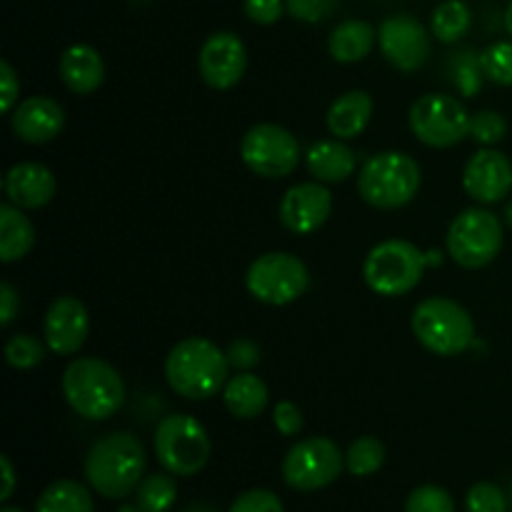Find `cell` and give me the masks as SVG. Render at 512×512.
I'll return each instance as SVG.
<instances>
[{
    "label": "cell",
    "instance_id": "obj_15",
    "mask_svg": "<svg viewBox=\"0 0 512 512\" xmlns=\"http://www.w3.org/2000/svg\"><path fill=\"white\" fill-rule=\"evenodd\" d=\"M463 190L480 205H495L512 190V163L495 148H480L463 170Z\"/></svg>",
    "mask_w": 512,
    "mask_h": 512
},
{
    "label": "cell",
    "instance_id": "obj_13",
    "mask_svg": "<svg viewBox=\"0 0 512 512\" xmlns=\"http://www.w3.org/2000/svg\"><path fill=\"white\" fill-rule=\"evenodd\" d=\"M378 43L385 60L403 73H415L430 58V35L418 18L408 13L390 15L380 23Z\"/></svg>",
    "mask_w": 512,
    "mask_h": 512
},
{
    "label": "cell",
    "instance_id": "obj_32",
    "mask_svg": "<svg viewBox=\"0 0 512 512\" xmlns=\"http://www.w3.org/2000/svg\"><path fill=\"white\" fill-rule=\"evenodd\" d=\"M485 80L510 88L512 85V40H498L480 53Z\"/></svg>",
    "mask_w": 512,
    "mask_h": 512
},
{
    "label": "cell",
    "instance_id": "obj_37",
    "mask_svg": "<svg viewBox=\"0 0 512 512\" xmlns=\"http://www.w3.org/2000/svg\"><path fill=\"white\" fill-rule=\"evenodd\" d=\"M335 5H338V0H285L288 13L303 23H320V20L330 18Z\"/></svg>",
    "mask_w": 512,
    "mask_h": 512
},
{
    "label": "cell",
    "instance_id": "obj_4",
    "mask_svg": "<svg viewBox=\"0 0 512 512\" xmlns=\"http://www.w3.org/2000/svg\"><path fill=\"white\" fill-rule=\"evenodd\" d=\"M423 170L418 160L400 150L370 155L358 175L360 198L378 210L405 208L418 195Z\"/></svg>",
    "mask_w": 512,
    "mask_h": 512
},
{
    "label": "cell",
    "instance_id": "obj_19",
    "mask_svg": "<svg viewBox=\"0 0 512 512\" xmlns=\"http://www.w3.org/2000/svg\"><path fill=\"white\" fill-rule=\"evenodd\" d=\"M8 203L23 210H38L55 198L58 180L53 170L40 163H15L3 180Z\"/></svg>",
    "mask_w": 512,
    "mask_h": 512
},
{
    "label": "cell",
    "instance_id": "obj_28",
    "mask_svg": "<svg viewBox=\"0 0 512 512\" xmlns=\"http://www.w3.org/2000/svg\"><path fill=\"white\" fill-rule=\"evenodd\" d=\"M175 500H178V485L168 470L143 478L135 490V505L143 512H168Z\"/></svg>",
    "mask_w": 512,
    "mask_h": 512
},
{
    "label": "cell",
    "instance_id": "obj_9",
    "mask_svg": "<svg viewBox=\"0 0 512 512\" xmlns=\"http://www.w3.org/2000/svg\"><path fill=\"white\" fill-rule=\"evenodd\" d=\"M245 288L265 305H290L310 288L308 265L293 253H265L250 263Z\"/></svg>",
    "mask_w": 512,
    "mask_h": 512
},
{
    "label": "cell",
    "instance_id": "obj_39",
    "mask_svg": "<svg viewBox=\"0 0 512 512\" xmlns=\"http://www.w3.org/2000/svg\"><path fill=\"white\" fill-rule=\"evenodd\" d=\"M273 425L278 428L280 435L293 438V435H298L300 430H303L305 420L298 405L290 403V400H283V403H278L273 408Z\"/></svg>",
    "mask_w": 512,
    "mask_h": 512
},
{
    "label": "cell",
    "instance_id": "obj_41",
    "mask_svg": "<svg viewBox=\"0 0 512 512\" xmlns=\"http://www.w3.org/2000/svg\"><path fill=\"white\" fill-rule=\"evenodd\" d=\"M20 103V80L8 60H0V108L3 113H13Z\"/></svg>",
    "mask_w": 512,
    "mask_h": 512
},
{
    "label": "cell",
    "instance_id": "obj_20",
    "mask_svg": "<svg viewBox=\"0 0 512 512\" xmlns=\"http://www.w3.org/2000/svg\"><path fill=\"white\" fill-rule=\"evenodd\" d=\"M58 73L65 88L73 90L75 95H90L103 85L105 63L93 45L75 43L60 55Z\"/></svg>",
    "mask_w": 512,
    "mask_h": 512
},
{
    "label": "cell",
    "instance_id": "obj_17",
    "mask_svg": "<svg viewBox=\"0 0 512 512\" xmlns=\"http://www.w3.org/2000/svg\"><path fill=\"white\" fill-rule=\"evenodd\" d=\"M90 333L88 308L75 295H60L50 303L43 320V340L50 353L75 355L85 345Z\"/></svg>",
    "mask_w": 512,
    "mask_h": 512
},
{
    "label": "cell",
    "instance_id": "obj_46",
    "mask_svg": "<svg viewBox=\"0 0 512 512\" xmlns=\"http://www.w3.org/2000/svg\"><path fill=\"white\" fill-rule=\"evenodd\" d=\"M505 28H508V33L512 35V0L508 8H505Z\"/></svg>",
    "mask_w": 512,
    "mask_h": 512
},
{
    "label": "cell",
    "instance_id": "obj_43",
    "mask_svg": "<svg viewBox=\"0 0 512 512\" xmlns=\"http://www.w3.org/2000/svg\"><path fill=\"white\" fill-rule=\"evenodd\" d=\"M0 468H3V490H0V500H3V503H8L10 495H13V490H15V470H13V463H10L8 455H3V458H0Z\"/></svg>",
    "mask_w": 512,
    "mask_h": 512
},
{
    "label": "cell",
    "instance_id": "obj_44",
    "mask_svg": "<svg viewBox=\"0 0 512 512\" xmlns=\"http://www.w3.org/2000/svg\"><path fill=\"white\" fill-rule=\"evenodd\" d=\"M503 220H505V225L512 230V200L503 208Z\"/></svg>",
    "mask_w": 512,
    "mask_h": 512
},
{
    "label": "cell",
    "instance_id": "obj_45",
    "mask_svg": "<svg viewBox=\"0 0 512 512\" xmlns=\"http://www.w3.org/2000/svg\"><path fill=\"white\" fill-rule=\"evenodd\" d=\"M183 512H215V510L210 508V505H198V503H195V505H190V508H185Z\"/></svg>",
    "mask_w": 512,
    "mask_h": 512
},
{
    "label": "cell",
    "instance_id": "obj_16",
    "mask_svg": "<svg viewBox=\"0 0 512 512\" xmlns=\"http://www.w3.org/2000/svg\"><path fill=\"white\" fill-rule=\"evenodd\" d=\"M333 213V193L325 183H298L285 190L280 200V223L295 235H310L323 228Z\"/></svg>",
    "mask_w": 512,
    "mask_h": 512
},
{
    "label": "cell",
    "instance_id": "obj_23",
    "mask_svg": "<svg viewBox=\"0 0 512 512\" xmlns=\"http://www.w3.org/2000/svg\"><path fill=\"white\" fill-rule=\"evenodd\" d=\"M268 385L253 375L250 370H243V373L228 378L223 388V403L228 408L230 415L240 420H253L268 408Z\"/></svg>",
    "mask_w": 512,
    "mask_h": 512
},
{
    "label": "cell",
    "instance_id": "obj_5",
    "mask_svg": "<svg viewBox=\"0 0 512 512\" xmlns=\"http://www.w3.org/2000/svg\"><path fill=\"white\" fill-rule=\"evenodd\" d=\"M410 325L418 343L440 358L465 353L475 343L473 315L458 300L443 298V295L415 305Z\"/></svg>",
    "mask_w": 512,
    "mask_h": 512
},
{
    "label": "cell",
    "instance_id": "obj_22",
    "mask_svg": "<svg viewBox=\"0 0 512 512\" xmlns=\"http://www.w3.org/2000/svg\"><path fill=\"white\" fill-rule=\"evenodd\" d=\"M370 118H373V98L365 90H350L330 105L325 123L330 135L338 140H353L368 128Z\"/></svg>",
    "mask_w": 512,
    "mask_h": 512
},
{
    "label": "cell",
    "instance_id": "obj_42",
    "mask_svg": "<svg viewBox=\"0 0 512 512\" xmlns=\"http://www.w3.org/2000/svg\"><path fill=\"white\" fill-rule=\"evenodd\" d=\"M20 313V298L15 293V288L10 283L0 285V325L3 328H10L15 318Z\"/></svg>",
    "mask_w": 512,
    "mask_h": 512
},
{
    "label": "cell",
    "instance_id": "obj_30",
    "mask_svg": "<svg viewBox=\"0 0 512 512\" xmlns=\"http://www.w3.org/2000/svg\"><path fill=\"white\" fill-rule=\"evenodd\" d=\"M385 463V445L373 435L358 438L345 453V468L355 478H368L375 475Z\"/></svg>",
    "mask_w": 512,
    "mask_h": 512
},
{
    "label": "cell",
    "instance_id": "obj_38",
    "mask_svg": "<svg viewBox=\"0 0 512 512\" xmlns=\"http://www.w3.org/2000/svg\"><path fill=\"white\" fill-rule=\"evenodd\" d=\"M225 355H228L230 368H235L238 373H243V370H253L255 365L260 363V348L248 338L233 340L230 348L225 350Z\"/></svg>",
    "mask_w": 512,
    "mask_h": 512
},
{
    "label": "cell",
    "instance_id": "obj_3",
    "mask_svg": "<svg viewBox=\"0 0 512 512\" xmlns=\"http://www.w3.org/2000/svg\"><path fill=\"white\" fill-rule=\"evenodd\" d=\"M65 403L85 420L113 418L125 403V383L118 370L100 358H75L63 370Z\"/></svg>",
    "mask_w": 512,
    "mask_h": 512
},
{
    "label": "cell",
    "instance_id": "obj_18",
    "mask_svg": "<svg viewBox=\"0 0 512 512\" xmlns=\"http://www.w3.org/2000/svg\"><path fill=\"white\" fill-rule=\"evenodd\" d=\"M65 125V110L60 108L58 100L48 95H30L20 100L10 113V128L15 138L30 145L50 143L60 135Z\"/></svg>",
    "mask_w": 512,
    "mask_h": 512
},
{
    "label": "cell",
    "instance_id": "obj_35",
    "mask_svg": "<svg viewBox=\"0 0 512 512\" xmlns=\"http://www.w3.org/2000/svg\"><path fill=\"white\" fill-rule=\"evenodd\" d=\"M468 512H508V495L493 483H475L465 495Z\"/></svg>",
    "mask_w": 512,
    "mask_h": 512
},
{
    "label": "cell",
    "instance_id": "obj_29",
    "mask_svg": "<svg viewBox=\"0 0 512 512\" xmlns=\"http://www.w3.org/2000/svg\"><path fill=\"white\" fill-rule=\"evenodd\" d=\"M448 73H450V80H453L455 90H458L460 95H465V98H475V95L480 93V88H483V80H485L483 63H480V53H475V50L465 48V50H458V53H453V58H450V65H448Z\"/></svg>",
    "mask_w": 512,
    "mask_h": 512
},
{
    "label": "cell",
    "instance_id": "obj_36",
    "mask_svg": "<svg viewBox=\"0 0 512 512\" xmlns=\"http://www.w3.org/2000/svg\"><path fill=\"white\" fill-rule=\"evenodd\" d=\"M228 512H285L283 503H280L278 495L273 490L255 488L243 493L240 498L233 500Z\"/></svg>",
    "mask_w": 512,
    "mask_h": 512
},
{
    "label": "cell",
    "instance_id": "obj_14",
    "mask_svg": "<svg viewBox=\"0 0 512 512\" xmlns=\"http://www.w3.org/2000/svg\"><path fill=\"white\" fill-rule=\"evenodd\" d=\"M245 68H248V50L240 35L230 30H218L208 35L200 45L198 70L200 78L215 90H230L243 80Z\"/></svg>",
    "mask_w": 512,
    "mask_h": 512
},
{
    "label": "cell",
    "instance_id": "obj_33",
    "mask_svg": "<svg viewBox=\"0 0 512 512\" xmlns=\"http://www.w3.org/2000/svg\"><path fill=\"white\" fill-rule=\"evenodd\" d=\"M508 135V120L498 110H480L470 118V140L483 148H493Z\"/></svg>",
    "mask_w": 512,
    "mask_h": 512
},
{
    "label": "cell",
    "instance_id": "obj_47",
    "mask_svg": "<svg viewBox=\"0 0 512 512\" xmlns=\"http://www.w3.org/2000/svg\"><path fill=\"white\" fill-rule=\"evenodd\" d=\"M118 512H143L138 508V505H120Z\"/></svg>",
    "mask_w": 512,
    "mask_h": 512
},
{
    "label": "cell",
    "instance_id": "obj_27",
    "mask_svg": "<svg viewBox=\"0 0 512 512\" xmlns=\"http://www.w3.org/2000/svg\"><path fill=\"white\" fill-rule=\"evenodd\" d=\"M470 25H473V13L463 0H445L433 10V20H430V30L435 38L445 45L460 43L468 35Z\"/></svg>",
    "mask_w": 512,
    "mask_h": 512
},
{
    "label": "cell",
    "instance_id": "obj_31",
    "mask_svg": "<svg viewBox=\"0 0 512 512\" xmlns=\"http://www.w3.org/2000/svg\"><path fill=\"white\" fill-rule=\"evenodd\" d=\"M48 343L30 333H15L10 335L8 343H5V363L13 370H33L38 368L45 360L48 353Z\"/></svg>",
    "mask_w": 512,
    "mask_h": 512
},
{
    "label": "cell",
    "instance_id": "obj_2",
    "mask_svg": "<svg viewBox=\"0 0 512 512\" xmlns=\"http://www.w3.org/2000/svg\"><path fill=\"white\" fill-rule=\"evenodd\" d=\"M228 355L208 338H185L165 358V380L185 400H208L228 383Z\"/></svg>",
    "mask_w": 512,
    "mask_h": 512
},
{
    "label": "cell",
    "instance_id": "obj_11",
    "mask_svg": "<svg viewBox=\"0 0 512 512\" xmlns=\"http://www.w3.org/2000/svg\"><path fill=\"white\" fill-rule=\"evenodd\" d=\"M240 158L260 178H288L300 163V143L283 125L260 123L240 140Z\"/></svg>",
    "mask_w": 512,
    "mask_h": 512
},
{
    "label": "cell",
    "instance_id": "obj_1",
    "mask_svg": "<svg viewBox=\"0 0 512 512\" xmlns=\"http://www.w3.org/2000/svg\"><path fill=\"white\" fill-rule=\"evenodd\" d=\"M145 465V448L133 433H110L88 450L83 470L95 493L120 500L138 490Z\"/></svg>",
    "mask_w": 512,
    "mask_h": 512
},
{
    "label": "cell",
    "instance_id": "obj_25",
    "mask_svg": "<svg viewBox=\"0 0 512 512\" xmlns=\"http://www.w3.org/2000/svg\"><path fill=\"white\" fill-rule=\"evenodd\" d=\"M35 228L23 208L13 203L0 205V260L18 263L33 250Z\"/></svg>",
    "mask_w": 512,
    "mask_h": 512
},
{
    "label": "cell",
    "instance_id": "obj_21",
    "mask_svg": "<svg viewBox=\"0 0 512 512\" xmlns=\"http://www.w3.org/2000/svg\"><path fill=\"white\" fill-rule=\"evenodd\" d=\"M305 168L320 183H343L358 170V158L345 140H318L305 153Z\"/></svg>",
    "mask_w": 512,
    "mask_h": 512
},
{
    "label": "cell",
    "instance_id": "obj_48",
    "mask_svg": "<svg viewBox=\"0 0 512 512\" xmlns=\"http://www.w3.org/2000/svg\"><path fill=\"white\" fill-rule=\"evenodd\" d=\"M0 512H25V510H20V508H13V505H5V508L0 510Z\"/></svg>",
    "mask_w": 512,
    "mask_h": 512
},
{
    "label": "cell",
    "instance_id": "obj_10",
    "mask_svg": "<svg viewBox=\"0 0 512 512\" xmlns=\"http://www.w3.org/2000/svg\"><path fill=\"white\" fill-rule=\"evenodd\" d=\"M470 118L455 95L428 93L413 103L408 113L410 130L428 148H453L470 138Z\"/></svg>",
    "mask_w": 512,
    "mask_h": 512
},
{
    "label": "cell",
    "instance_id": "obj_40",
    "mask_svg": "<svg viewBox=\"0 0 512 512\" xmlns=\"http://www.w3.org/2000/svg\"><path fill=\"white\" fill-rule=\"evenodd\" d=\"M243 10L255 25H273L283 15L285 0H243Z\"/></svg>",
    "mask_w": 512,
    "mask_h": 512
},
{
    "label": "cell",
    "instance_id": "obj_12",
    "mask_svg": "<svg viewBox=\"0 0 512 512\" xmlns=\"http://www.w3.org/2000/svg\"><path fill=\"white\" fill-rule=\"evenodd\" d=\"M345 468V455L330 438H305L288 450L283 460V478L293 490L313 493L328 488L340 478Z\"/></svg>",
    "mask_w": 512,
    "mask_h": 512
},
{
    "label": "cell",
    "instance_id": "obj_8",
    "mask_svg": "<svg viewBox=\"0 0 512 512\" xmlns=\"http://www.w3.org/2000/svg\"><path fill=\"white\" fill-rule=\"evenodd\" d=\"M153 448L158 463L178 478L198 475L210 458L208 430L193 415L175 413L160 420Z\"/></svg>",
    "mask_w": 512,
    "mask_h": 512
},
{
    "label": "cell",
    "instance_id": "obj_6",
    "mask_svg": "<svg viewBox=\"0 0 512 512\" xmlns=\"http://www.w3.org/2000/svg\"><path fill=\"white\" fill-rule=\"evenodd\" d=\"M428 258L410 240L390 238L375 245L363 263L365 285L383 298H400L415 290L423 280Z\"/></svg>",
    "mask_w": 512,
    "mask_h": 512
},
{
    "label": "cell",
    "instance_id": "obj_24",
    "mask_svg": "<svg viewBox=\"0 0 512 512\" xmlns=\"http://www.w3.org/2000/svg\"><path fill=\"white\" fill-rule=\"evenodd\" d=\"M378 30L365 20H345L330 33L328 50L335 63H360L373 53Z\"/></svg>",
    "mask_w": 512,
    "mask_h": 512
},
{
    "label": "cell",
    "instance_id": "obj_26",
    "mask_svg": "<svg viewBox=\"0 0 512 512\" xmlns=\"http://www.w3.org/2000/svg\"><path fill=\"white\" fill-rule=\"evenodd\" d=\"M35 512H95L88 488L75 480H55L40 493Z\"/></svg>",
    "mask_w": 512,
    "mask_h": 512
},
{
    "label": "cell",
    "instance_id": "obj_34",
    "mask_svg": "<svg viewBox=\"0 0 512 512\" xmlns=\"http://www.w3.org/2000/svg\"><path fill=\"white\" fill-rule=\"evenodd\" d=\"M405 512H455V500L440 485H420L408 495Z\"/></svg>",
    "mask_w": 512,
    "mask_h": 512
},
{
    "label": "cell",
    "instance_id": "obj_7",
    "mask_svg": "<svg viewBox=\"0 0 512 512\" xmlns=\"http://www.w3.org/2000/svg\"><path fill=\"white\" fill-rule=\"evenodd\" d=\"M505 243L503 223L488 208H465L450 223L445 245L455 265L465 270H480L493 263Z\"/></svg>",
    "mask_w": 512,
    "mask_h": 512
}]
</instances>
